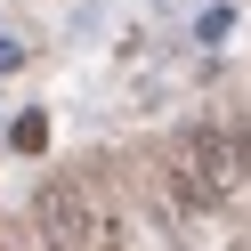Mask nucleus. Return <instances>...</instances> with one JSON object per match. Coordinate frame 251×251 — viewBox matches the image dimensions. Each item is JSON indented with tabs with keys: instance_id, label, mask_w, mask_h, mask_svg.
Segmentation results:
<instances>
[{
	"instance_id": "obj_6",
	"label": "nucleus",
	"mask_w": 251,
	"mask_h": 251,
	"mask_svg": "<svg viewBox=\"0 0 251 251\" xmlns=\"http://www.w3.org/2000/svg\"><path fill=\"white\" fill-rule=\"evenodd\" d=\"M235 146H243V162H251V122H243V130H235Z\"/></svg>"
},
{
	"instance_id": "obj_4",
	"label": "nucleus",
	"mask_w": 251,
	"mask_h": 251,
	"mask_svg": "<svg viewBox=\"0 0 251 251\" xmlns=\"http://www.w3.org/2000/svg\"><path fill=\"white\" fill-rule=\"evenodd\" d=\"M195 33H202V41H227V33H235V8H227V0H219V8H202Z\"/></svg>"
},
{
	"instance_id": "obj_2",
	"label": "nucleus",
	"mask_w": 251,
	"mask_h": 251,
	"mask_svg": "<svg viewBox=\"0 0 251 251\" xmlns=\"http://www.w3.org/2000/svg\"><path fill=\"white\" fill-rule=\"evenodd\" d=\"M33 235H41V251H98V202H89V186L41 178L33 186Z\"/></svg>"
},
{
	"instance_id": "obj_1",
	"label": "nucleus",
	"mask_w": 251,
	"mask_h": 251,
	"mask_svg": "<svg viewBox=\"0 0 251 251\" xmlns=\"http://www.w3.org/2000/svg\"><path fill=\"white\" fill-rule=\"evenodd\" d=\"M243 186H251V162H243V146H235V130H219V122H195V130H178L162 146L154 195H170L178 211H219V202L243 195Z\"/></svg>"
},
{
	"instance_id": "obj_3",
	"label": "nucleus",
	"mask_w": 251,
	"mask_h": 251,
	"mask_svg": "<svg viewBox=\"0 0 251 251\" xmlns=\"http://www.w3.org/2000/svg\"><path fill=\"white\" fill-rule=\"evenodd\" d=\"M8 146H17V154H49V122H41V114H17V122H8Z\"/></svg>"
},
{
	"instance_id": "obj_5",
	"label": "nucleus",
	"mask_w": 251,
	"mask_h": 251,
	"mask_svg": "<svg viewBox=\"0 0 251 251\" xmlns=\"http://www.w3.org/2000/svg\"><path fill=\"white\" fill-rule=\"evenodd\" d=\"M17 65H25V41H17V33H0V73H17Z\"/></svg>"
}]
</instances>
